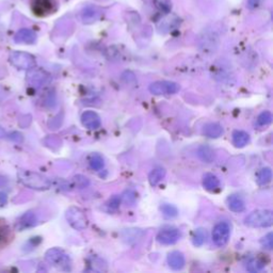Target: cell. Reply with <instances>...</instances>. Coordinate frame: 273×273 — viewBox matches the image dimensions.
<instances>
[{
  "label": "cell",
  "mask_w": 273,
  "mask_h": 273,
  "mask_svg": "<svg viewBox=\"0 0 273 273\" xmlns=\"http://www.w3.org/2000/svg\"><path fill=\"white\" fill-rule=\"evenodd\" d=\"M18 176L19 182L24 186L30 189H35V190H48L50 186H52V182H50L47 177L40 173H36V172L20 170L18 171Z\"/></svg>",
  "instance_id": "cell-1"
},
{
  "label": "cell",
  "mask_w": 273,
  "mask_h": 273,
  "mask_svg": "<svg viewBox=\"0 0 273 273\" xmlns=\"http://www.w3.org/2000/svg\"><path fill=\"white\" fill-rule=\"evenodd\" d=\"M45 259L49 265L55 267V269L61 271L72 270V260L70 256L66 254L62 249L53 248L49 249L45 253Z\"/></svg>",
  "instance_id": "cell-2"
},
{
  "label": "cell",
  "mask_w": 273,
  "mask_h": 273,
  "mask_svg": "<svg viewBox=\"0 0 273 273\" xmlns=\"http://www.w3.org/2000/svg\"><path fill=\"white\" fill-rule=\"evenodd\" d=\"M244 223L250 227H270L273 224V214L271 210H255L244 219Z\"/></svg>",
  "instance_id": "cell-3"
},
{
  "label": "cell",
  "mask_w": 273,
  "mask_h": 273,
  "mask_svg": "<svg viewBox=\"0 0 273 273\" xmlns=\"http://www.w3.org/2000/svg\"><path fill=\"white\" fill-rule=\"evenodd\" d=\"M32 13L38 18H45L58 9V0H30Z\"/></svg>",
  "instance_id": "cell-4"
},
{
  "label": "cell",
  "mask_w": 273,
  "mask_h": 273,
  "mask_svg": "<svg viewBox=\"0 0 273 273\" xmlns=\"http://www.w3.org/2000/svg\"><path fill=\"white\" fill-rule=\"evenodd\" d=\"M65 218L70 225L76 231H83L88 226V220L85 213L76 206H72L66 210Z\"/></svg>",
  "instance_id": "cell-5"
},
{
  "label": "cell",
  "mask_w": 273,
  "mask_h": 273,
  "mask_svg": "<svg viewBox=\"0 0 273 273\" xmlns=\"http://www.w3.org/2000/svg\"><path fill=\"white\" fill-rule=\"evenodd\" d=\"M10 62L18 70H31L36 66V58L25 52H13L10 55Z\"/></svg>",
  "instance_id": "cell-6"
},
{
  "label": "cell",
  "mask_w": 273,
  "mask_h": 273,
  "mask_svg": "<svg viewBox=\"0 0 273 273\" xmlns=\"http://www.w3.org/2000/svg\"><path fill=\"white\" fill-rule=\"evenodd\" d=\"M180 86L173 81H156L149 86V92L154 95H172L180 91Z\"/></svg>",
  "instance_id": "cell-7"
},
{
  "label": "cell",
  "mask_w": 273,
  "mask_h": 273,
  "mask_svg": "<svg viewBox=\"0 0 273 273\" xmlns=\"http://www.w3.org/2000/svg\"><path fill=\"white\" fill-rule=\"evenodd\" d=\"M231 236V225L228 222H219L213 231V241L216 246L223 247L228 242Z\"/></svg>",
  "instance_id": "cell-8"
},
{
  "label": "cell",
  "mask_w": 273,
  "mask_h": 273,
  "mask_svg": "<svg viewBox=\"0 0 273 273\" xmlns=\"http://www.w3.org/2000/svg\"><path fill=\"white\" fill-rule=\"evenodd\" d=\"M181 231L176 227H164L157 234V241L164 246H172L181 238Z\"/></svg>",
  "instance_id": "cell-9"
},
{
  "label": "cell",
  "mask_w": 273,
  "mask_h": 273,
  "mask_svg": "<svg viewBox=\"0 0 273 273\" xmlns=\"http://www.w3.org/2000/svg\"><path fill=\"white\" fill-rule=\"evenodd\" d=\"M81 123L88 129L95 130L98 129L100 125H102V121H100L99 115L96 112L88 110L81 115Z\"/></svg>",
  "instance_id": "cell-10"
},
{
  "label": "cell",
  "mask_w": 273,
  "mask_h": 273,
  "mask_svg": "<svg viewBox=\"0 0 273 273\" xmlns=\"http://www.w3.org/2000/svg\"><path fill=\"white\" fill-rule=\"evenodd\" d=\"M37 224V217L33 211H27L16 222V228L18 231H24L27 228H31Z\"/></svg>",
  "instance_id": "cell-11"
},
{
  "label": "cell",
  "mask_w": 273,
  "mask_h": 273,
  "mask_svg": "<svg viewBox=\"0 0 273 273\" xmlns=\"http://www.w3.org/2000/svg\"><path fill=\"white\" fill-rule=\"evenodd\" d=\"M49 79V75L41 70H32L27 75V80L32 86L40 87L41 85L46 83Z\"/></svg>",
  "instance_id": "cell-12"
},
{
  "label": "cell",
  "mask_w": 273,
  "mask_h": 273,
  "mask_svg": "<svg viewBox=\"0 0 273 273\" xmlns=\"http://www.w3.org/2000/svg\"><path fill=\"white\" fill-rule=\"evenodd\" d=\"M186 259L185 256L180 251H173L168 255V265L173 270H182L185 267Z\"/></svg>",
  "instance_id": "cell-13"
},
{
  "label": "cell",
  "mask_w": 273,
  "mask_h": 273,
  "mask_svg": "<svg viewBox=\"0 0 273 273\" xmlns=\"http://www.w3.org/2000/svg\"><path fill=\"white\" fill-rule=\"evenodd\" d=\"M14 41L18 44H33L36 41V32L31 29H20L14 36Z\"/></svg>",
  "instance_id": "cell-14"
},
{
  "label": "cell",
  "mask_w": 273,
  "mask_h": 273,
  "mask_svg": "<svg viewBox=\"0 0 273 273\" xmlns=\"http://www.w3.org/2000/svg\"><path fill=\"white\" fill-rule=\"evenodd\" d=\"M227 207L233 213H242L246 209V202L239 194H232L226 200Z\"/></svg>",
  "instance_id": "cell-15"
},
{
  "label": "cell",
  "mask_w": 273,
  "mask_h": 273,
  "mask_svg": "<svg viewBox=\"0 0 273 273\" xmlns=\"http://www.w3.org/2000/svg\"><path fill=\"white\" fill-rule=\"evenodd\" d=\"M203 187L209 192L218 191L220 189L219 178L211 173H206L203 176Z\"/></svg>",
  "instance_id": "cell-16"
},
{
  "label": "cell",
  "mask_w": 273,
  "mask_h": 273,
  "mask_svg": "<svg viewBox=\"0 0 273 273\" xmlns=\"http://www.w3.org/2000/svg\"><path fill=\"white\" fill-rule=\"evenodd\" d=\"M203 133L208 138H219L223 133V128L218 123H208L203 127Z\"/></svg>",
  "instance_id": "cell-17"
},
{
  "label": "cell",
  "mask_w": 273,
  "mask_h": 273,
  "mask_svg": "<svg viewBox=\"0 0 273 273\" xmlns=\"http://www.w3.org/2000/svg\"><path fill=\"white\" fill-rule=\"evenodd\" d=\"M199 158L206 164H210L215 160V150L208 146H200L197 152Z\"/></svg>",
  "instance_id": "cell-18"
},
{
  "label": "cell",
  "mask_w": 273,
  "mask_h": 273,
  "mask_svg": "<svg viewBox=\"0 0 273 273\" xmlns=\"http://www.w3.org/2000/svg\"><path fill=\"white\" fill-rule=\"evenodd\" d=\"M99 18V11L95 7H87L82 11L81 18L85 24H93Z\"/></svg>",
  "instance_id": "cell-19"
},
{
  "label": "cell",
  "mask_w": 273,
  "mask_h": 273,
  "mask_svg": "<svg viewBox=\"0 0 273 273\" xmlns=\"http://www.w3.org/2000/svg\"><path fill=\"white\" fill-rule=\"evenodd\" d=\"M250 142L249 133L243 130H235L233 132V143L236 147H244Z\"/></svg>",
  "instance_id": "cell-20"
},
{
  "label": "cell",
  "mask_w": 273,
  "mask_h": 273,
  "mask_svg": "<svg viewBox=\"0 0 273 273\" xmlns=\"http://www.w3.org/2000/svg\"><path fill=\"white\" fill-rule=\"evenodd\" d=\"M165 177V170L163 168H156L150 171L148 175V182L152 186H157Z\"/></svg>",
  "instance_id": "cell-21"
},
{
  "label": "cell",
  "mask_w": 273,
  "mask_h": 273,
  "mask_svg": "<svg viewBox=\"0 0 273 273\" xmlns=\"http://www.w3.org/2000/svg\"><path fill=\"white\" fill-rule=\"evenodd\" d=\"M272 180V171L270 168H264L258 171L257 175H256V182L258 185L265 186L267 183H269Z\"/></svg>",
  "instance_id": "cell-22"
},
{
  "label": "cell",
  "mask_w": 273,
  "mask_h": 273,
  "mask_svg": "<svg viewBox=\"0 0 273 273\" xmlns=\"http://www.w3.org/2000/svg\"><path fill=\"white\" fill-rule=\"evenodd\" d=\"M246 268L250 272H259L265 269V263L259 258L252 257L246 263Z\"/></svg>",
  "instance_id": "cell-23"
},
{
  "label": "cell",
  "mask_w": 273,
  "mask_h": 273,
  "mask_svg": "<svg viewBox=\"0 0 273 273\" xmlns=\"http://www.w3.org/2000/svg\"><path fill=\"white\" fill-rule=\"evenodd\" d=\"M206 239H207V232H206V230H204V228H198L193 234L192 241L196 247H202L205 243Z\"/></svg>",
  "instance_id": "cell-24"
},
{
  "label": "cell",
  "mask_w": 273,
  "mask_h": 273,
  "mask_svg": "<svg viewBox=\"0 0 273 273\" xmlns=\"http://www.w3.org/2000/svg\"><path fill=\"white\" fill-rule=\"evenodd\" d=\"M89 164H90L91 168L95 171H100L105 166L104 159L99 154L91 155L90 159H89Z\"/></svg>",
  "instance_id": "cell-25"
},
{
  "label": "cell",
  "mask_w": 273,
  "mask_h": 273,
  "mask_svg": "<svg viewBox=\"0 0 273 273\" xmlns=\"http://www.w3.org/2000/svg\"><path fill=\"white\" fill-rule=\"evenodd\" d=\"M161 213L168 219H173L178 215V209L175 207L174 205L171 204H164L161 206Z\"/></svg>",
  "instance_id": "cell-26"
},
{
  "label": "cell",
  "mask_w": 273,
  "mask_h": 273,
  "mask_svg": "<svg viewBox=\"0 0 273 273\" xmlns=\"http://www.w3.org/2000/svg\"><path fill=\"white\" fill-rule=\"evenodd\" d=\"M156 7L159 11L164 13H169L172 9L171 0H154Z\"/></svg>",
  "instance_id": "cell-27"
},
{
  "label": "cell",
  "mask_w": 273,
  "mask_h": 273,
  "mask_svg": "<svg viewBox=\"0 0 273 273\" xmlns=\"http://www.w3.org/2000/svg\"><path fill=\"white\" fill-rule=\"evenodd\" d=\"M271 122H272V114L270 111H264V112H261L257 118V124L259 126H267L271 124Z\"/></svg>",
  "instance_id": "cell-28"
},
{
  "label": "cell",
  "mask_w": 273,
  "mask_h": 273,
  "mask_svg": "<svg viewBox=\"0 0 273 273\" xmlns=\"http://www.w3.org/2000/svg\"><path fill=\"white\" fill-rule=\"evenodd\" d=\"M261 247L266 250H272L273 248V234L269 233L260 240Z\"/></svg>",
  "instance_id": "cell-29"
},
{
  "label": "cell",
  "mask_w": 273,
  "mask_h": 273,
  "mask_svg": "<svg viewBox=\"0 0 273 273\" xmlns=\"http://www.w3.org/2000/svg\"><path fill=\"white\" fill-rule=\"evenodd\" d=\"M74 182L77 185V187H80V188H86L87 186H89V180L87 177L82 176V175H77L74 177Z\"/></svg>",
  "instance_id": "cell-30"
},
{
  "label": "cell",
  "mask_w": 273,
  "mask_h": 273,
  "mask_svg": "<svg viewBox=\"0 0 273 273\" xmlns=\"http://www.w3.org/2000/svg\"><path fill=\"white\" fill-rule=\"evenodd\" d=\"M120 204H121V198L118 197V196H115V197L110 199L109 203H108V207H109L111 210H115V209H118V208H119Z\"/></svg>",
  "instance_id": "cell-31"
},
{
  "label": "cell",
  "mask_w": 273,
  "mask_h": 273,
  "mask_svg": "<svg viewBox=\"0 0 273 273\" xmlns=\"http://www.w3.org/2000/svg\"><path fill=\"white\" fill-rule=\"evenodd\" d=\"M8 203V196L7 193H4L2 191H0V208L4 207Z\"/></svg>",
  "instance_id": "cell-32"
},
{
  "label": "cell",
  "mask_w": 273,
  "mask_h": 273,
  "mask_svg": "<svg viewBox=\"0 0 273 273\" xmlns=\"http://www.w3.org/2000/svg\"><path fill=\"white\" fill-rule=\"evenodd\" d=\"M260 3V0H248V7L250 9H254L256 7H258Z\"/></svg>",
  "instance_id": "cell-33"
}]
</instances>
